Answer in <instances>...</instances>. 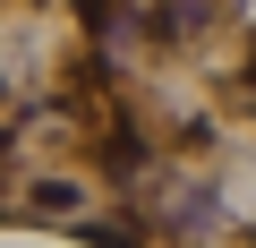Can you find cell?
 <instances>
[{"label": "cell", "instance_id": "6da1fadb", "mask_svg": "<svg viewBox=\"0 0 256 248\" xmlns=\"http://www.w3.org/2000/svg\"><path fill=\"white\" fill-rule=\"evenodd\" d=\"M162 231H180V239H196V231H222V205H214V188L180 180V188H171V205H162Z\"/></svg>", "mask_w": 256, "mask_h": 248}]
</instances>
